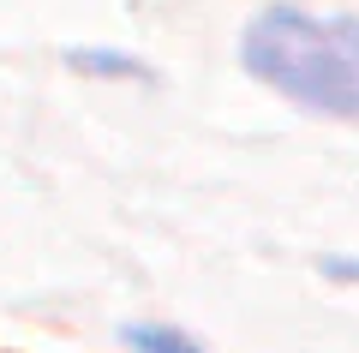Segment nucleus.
<instances>
[{
	"instance_id": "f257e3e1",
	"label": "nucleus",
	"mask_w": 359,
	"mask_h": 353,
	"mask_svg": "<svg viewBox=\"0 0 359 353\" xmlns=\"http://www.w3.org/2000/svg\"><path fill=\"white\" fill-rule=\"evenodd\" d=\"M245 72L330 120H359V18L269 6L245 25Z\"/></svg>"
},
{
	"instance_id": "7ed1b4c3",
	"label": "nucleus",
	"mask_w": 359,
	"mask_h": 353,
	"mask_svg": "<svg viewBox=\"0 0 359 353\" xmlns=\"http://www.w3.org/2000/svg\"><path fill=\"white\" fill-rule=\"evenodd\" d=\"M126 347L132 353H204L192 335H180V329H156V324H126Z\"/></svg>"
},
{
	"instance_id": "20e7f679",
	"label": "nucleus",
	"mask_w": 359,
	"mask_h": 353,
	"mask_svg": "<svg viewBox=\"0 0 359 353\" xmlns=\"http://www.w3.org/2000/svg\"><path fill=\"white\" fill-rule=\"evenodd\" d=\"M323 276H335V281H359V258H323Z\"/></svg>"
},
{
	"instance_id": "f03ea898",
	"label": "nucleus",
	"mask_w": 359,
	"mask_h": 353,
	"mask_svg": "<svg viewBox=\"0 0 359 353\" xmlns=\"http://www.w3.org/2000/svg\"><path fill=\"white\" fill-rule=\"evenodd\" d=\"M66 66L84 72V78H150L144 60H132V54H108V48H72Z\"/></svg>"
}]
</instances>
